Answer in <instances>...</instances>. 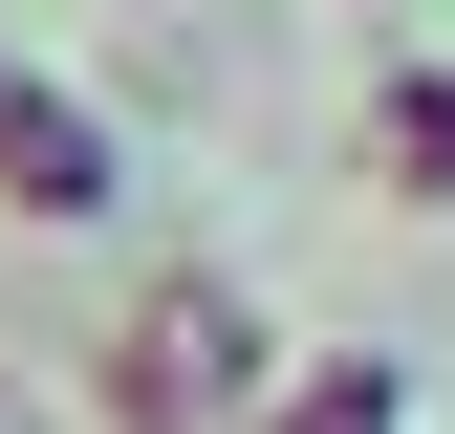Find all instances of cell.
<instances>
[{
	"instance_id": "obj_1",
	"label": "cell",
	"mask_w": 455,
	"mask_h": 434,
	"mask_svg": "<svg viewBox=\"0 0 455 434\" xmlns=\"http://www.w3.org/2000/svg\"><path fill=\"white\" fill-rule=\"evenodd\" d=\"M260 391H282V348H260L239 283H152L108 326V434H239Z\"/></svg>"
},
{
	"instance_id": "obj_2",
	"label": "cell",
	"mask_w": 455,
	"mask_h": 434,
	"mask_svg": "<svg viewBox=\"0 0 455 434\" xmlns=\"http://www.w3.org/2000/svg\"><path fill=\"white\" fill-rule=\"evenodd\" d=\"M108 196H131L108 108H66L44 66H0V217H108Z\"/></svg>"
},
{
	"instance_id": "obj_3",
	"label": "cell",
	"mask_w": 455,
	"mask_h": 434,
	"mask_svg": "<svg viewBox=\"0 0 455 434\" xmlns=\"http://www.w3.org/2000/svg\"><path fill=\"white\" fill-rule=\"evenodd\" d=\"M239 434H412V369H390V348H304V391L239 413Z\"/></svg>"
},
{
	"instance_id": "obj_4",
	"label": "cell",
	"mask_w": 455,
	"mask_h": 434,
	"mask_svg": "<svg viewBox=\"0 0 455 434\" xmlns=\"http://www.w3.org/2000/svg\"><path fill=\"white\" fill-rule=\"evenodd\" d=\"M369 174H412V196H455V87H390V108H369Z\"/></svg>"
}]
</instances>
